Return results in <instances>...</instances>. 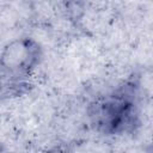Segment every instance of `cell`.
Here are the masks:
<instances>
[{
  "instance_id": "1",
  "label": "cell",
  "mask_w": 153,
  "mask_h": 153,
  "mask_svg": "<svg viewBox=\"0 0 153 153\" xmlns=\"http://www.w3.org/2000/svg\"><path fill=\"white\" fill-rule=\"evenodd\" d=\"M140 75L131 73L86 106L90 127L103 136L134 135L141 127Z\"/></svg>"
},
{
  "instance_id": "2",
  "label": "cell",
  "mask_w": 153,
  "mask_h": 153,
  "mask_svg": "<svg viewBox=\"0 0 153 153\" xmlns=\"http://www.w3.org/2000/svg\"><path fill=\"white\" fill-rule=\"evenodd\" d=\"M43 60L42 44L30 36L7 42L0 51V75L14 81H26Z\"/></svg>"
},
{
  "instance_id": "3",
  "label": "cell",
  "mask_w": 153,
  "mask_h": 153,
  "mask_svg": "<svg viewBox=\"0 0 153 153\" xmlns=\"http://www.w3.org/2000/svg\"><path fill=\"white\" fill-rule=\"evenodd\" d=\"M33 90V84L30 80L14 81L0 75V102L11 100L24 97Z\"/></svg>"
},
{
  "instance_id": "4",
  "label": "cell",
  "mask_w": 153,
  "mask_h": 153,
  "mask_svg": "<svg viewBox=\"0 0 153 153\" xmlns=\"http://www.w3.org/2000/svg\"><path fill=\"white\" fill-rule=\"evenodd\" d=\"M75 152V143L69 141H62L55 143L38 153H74Z\"/></svg>"
},
{
  "instance_id": "5",
  "label": "cell",
  "mask_w": 153,
  "mask_h": 153,
  "mask_svg": "<svg viewBox=\"0 0 153 153\" xmlns=\"http://www.w3.org/2000/svg\"><path fill=\"white\" fill-rule=\"evenodd\" d=\"M0 153H6V149H5V147L2 146L1 142H0Z\"/></svg>"
}]
</instances>
